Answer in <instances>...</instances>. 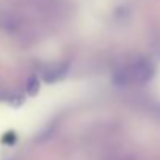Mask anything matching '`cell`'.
Masks as SVG:
<instances>
[{
    "label": "cell",
    "instance_id": "1",
    "mask_svg": "<svg viewBox=\"0 0 160 160\" xmlns=\"http://www.w3.org/2000/svg\"><path fill=\"white\" fill-rule=\"evenodd\" d=\"M154 74V68L149 61L144 60H138L133 61L132 64L126 66L121 72H118L116 75V82L119 85H138V83H144L152 77Z\"/></svg>",
    "mask_w": 160,
    "mask_h": 160
},
{
    "label": "cell",
    "instance_id": "2",
    "mask_svg": "<svg viewBox=\"0 0 160 160\" xmlns=\"http://www.w3.org/2000/svg\"><path fill=\"white\" fill-rule=\"evenodd\" d=\"M64 71H66L64 66H61V64H53V66H50V68H47V69L44 71L42 77H44L46 82H55V80H58V78H61V77L64 75Z\"/></svg>",
    "mask_w": 160,
    "mask_h": 160
}]
</instances>
